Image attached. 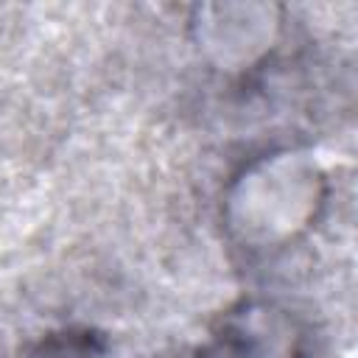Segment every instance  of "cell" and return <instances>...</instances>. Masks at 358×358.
Instances as JSON below:
<instances>
[{
  "mask_svg": "<svg viewBox=\"0 0 358 358\" xmlns=\"http://www.w3.org/2000/svg\"><path fill=\"white\" fill-rule=\"evenodd\" d=\"M199 358H302V333L271 302H241L213 333Z\"/></svg>",
  "mask_w": 358,
  "mask_h": 358,
  "instance_id": "1",
  "label": "cell"
},
{
  "mask_svg": "<svg viewBox=\"0 0 358 358\" xmlns=\"http://www.w3.org/2000/svg\"><path fill=\"white\" fill-rule=\"evenodd\" d=\"M25 358H109L103 336L90 327H67L48 333Z\"/></svg>",
  "mask_w": 358,
  "mask_h": 358,
  "instance_id": "2",
  "label": "cell"
}]
</instances>
